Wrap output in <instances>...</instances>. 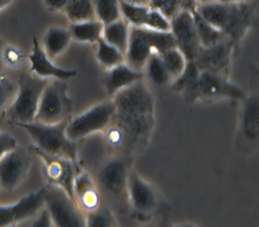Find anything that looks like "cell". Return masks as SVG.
<instances>
[{
    "instance_id": "cell-3",
    "label": "cell",
    "mask_w": 259,
    "mask_h": 227,
    "mask_svg": "<svg viewBox=\"0 0 259 227\" xmlns=\"http://www.w3.org/2000/svg\"><path fill=\"white\" fill-rule=\"evenodd\" d=\"M68 121L59 124L33 122L17 125L28 132L35 142V147L44 150L47 155L70 159L78 166L79 142L72 141L67 137L65 129Z\"/></svg>"
},
{
    "instance_id": "cell-43",
    "label": "cell",
    "mask_w": 259,
    "mask_h": 227,
    "mask_svg": "<svg viewBox=\"0 0 259 227\" xmlns=\"http://www.w3.org/2000/svg\"><path fill=\"white\" fill-rule=\"evenodd\" d=\"M195 1L197 2L198 5H201V4H206V3L213 2V1H216V0H195Z\"/></svg>"
},
{
    "instance_id": "cell-36",
    "label": "cell",
    "mask_w": 259,
    "mask_h": 227,
    "mask_svg": "<svg viewBox=\"0 0 259 227\" xmlns=\"http://www.w3.org/2000/svg\"><path fill=\"white\" fill-rule=\"evenodd\" d=\"M18 92V84H15L6 75L0 74V109L10 101H14Z\"/></svg>"
},
{
    "instance_id": "cell-15",
    "label": "cell",
    "mask_w": 259,
    "mask_h": 227,
    "mask_svg": "<svg viewBox=\"0 0 259 227\" xmlns=\"http://www.w3.org/2000/svg\"><path fill=\"white\" fill-rule=\"evenodd\" d=\"M233 53V43L226 37L213 46L201 47L194 61L201 71H210L228 77Z\"/></svg>"
},
{
    "instance_id": "cell-33",
    "label": "cell",
    "mask_w": 259,
    "mask_h": 227,
    "mask_svg": "<svg viewBox=\"0 0 259 227\" xmlns=\"http://www.w3.org/2000/svg\"><path fill=\"white\" fill-rule=\"evenodd\" d=\"M85 221L88 227H112L117 225V221L112 212L102 206L95 211L87 213Z\"/></svg>"
},
{
    "instance_id": "cell-17",
    "label": "cell",
    "mask_w": 259,
    "mask_h": 227,
    "mask_svg": "<svg viewBox=\"0 0 259 227\" xmlns=\"http://www.w3.org/2000/svg\"><path fill=\"white\" fill-rule=\"evenodd\" d=\"M144 79V72L133 69L127 63L123 62L105 70L102 83L106 93L113 98L122 89Z\"/></svg>"
},
{
    "instance_id": "cell-20",
    "label": "cell",
    "mask_w": 259,
    "mask_h": 227,
    "mask_svg": "<svg viewBox=\"0 0 259 227\" xmlns=\"http://www.w3.org/2000/svg\"><path fill=\"white\" fill-rule=\"evenodd\" d=\"M201 70L195 61H188L186 68L177 79L172 81V89L180 92L187 102L193 103L198 100V86Z\"/></svg>"
},
{
    "instance_id": "cell-40",
    "label": "cell",
    "mask_w": 259,
    "mask_h": 227,
    "mask_svg": "<svg viewBox=\"0 0 259 227\" xmlns=\"http://www.w3.org/2000/svg\"><path fill=\"white\" fill-rule=\"evenodd\" d=\"M70 0H44L46 8L52 12L63 11Z\"/></svg>"
},
{
    "instance_id": "cell-29",
    "label": "cell",
    "mask_w": 259,
    "mask_h": 227,
    "mask_svg": "<svg viewBox=\"0 0 259 227\" xmlns=\"http://www.w3.org/2000/svg\"><path fill=\"white\" fill-rule=\"evenodd\" d=\"M121 18L130 23V26L144 27L149 6L130 0H120Z\"/></svg>"
},
{
    "instance_id": "cell-37",
    "label": "cell",
    "mask_w": 259,
    "mask_h": 227,
    "mask_svg": "<svg viewBox=\"0 0 259 227\" xmlns=\"http://www.w3.org/2000/svg\"><path fill=\"white\" fill-rule=\"evenodd\" d=\"M1 57L3 62L9 67H18L24 60L22 52L14 45H6L3 48Z\"/></svg>"
},
{
    "instance_id": "cell-9",
    "label": "cell",
    "mask_w": 259,
    "mask_h": 227,
    "mask_svg": "<svg viewBox=\"0 0 259 227\" xmlns=\"http://www.w3.org/2000/svg\"><path fill=\"white\" fill-rule=\"evenodd\" d=\"M32 156L26 148L17 147L0 159V189L12 192L25 178L31 165Z\"/></svg>"
},
{
    "instance_id": "cell-14",
    "label": "cell",
    "mask_w": 259,
    "mask_h": 227,
    "mask_svg": "<svg viewBox=\"0 0 259 227\" xmlns=\"http://www.w3.org/2000/svg\"><path fill=\"white\" fill-rule=\"evenodd\" d=\"M45 187L30 193L18 202L0 206V227L11 226L35 216L44 206Z\"/></svg>"
},
{
    "instance_id": "cell-23",
    "label": "cell",
    "mask_w": 259,
    "mask_h": 227,
    "mask_svg": "<svg viewBox=\"0 0 259 227\" xmlns=\"http://www.w3.org/2000/svg\"><path fill=\"white\" fill-rule=\"evenodd\" d=\"M130 34V23L121 18L107 25H104L102 37L106 43L115 46L124 55L128 45Z\"/></svg>"
},
{
    "instance_id": "cell-21",
    "label": "cell",
    "mask_w": 259,
    "mask_h": 227,
    "mask_svg": "<svg viewBox=\"0 0 259 227\" xmlns=\"http://www.w3.org/2000/svg\"><path fill=\"white\" fill-rule=\"evenodd\" d=\"M241 131L250 142L257 141L259 136V105L257 95L248 97L243 101Z\"/></svg>"
},
{
    "instance_id": "cell-34",
    "label": "cell",
    "mask_w": 259,
    "mask_h": 227,
    "mask_svg": "<svg viewBox=\"0 0 259 227\" xmlns=\"http://www.w3.org/2000/svg\"><path fill=\"white\" fill-rule=\"evenodd\" d=\"M145 28L159 31V32H170L171 30V21L166 18L158 10L152 9L149 7L147 18L144 24Z\"/></svg>"
},
{
    "instance_id": "cell-5",
    "label": "cell",
    "mask_w": 259,
    "mask_h": 227,
    "mask_svg": "<svg viewBox=\"0 0 259 227\" xmlns=\"http://www.w3.org/2000/svg\"><path fill=\"white\" fill-rule=\"evenodd\" d=\"M73 106L74 101L68 95L66 81H49L40 97L35 122L59 124L68 121Z\"/></svg>"
},
{
    "instance_id": "cell-41",
    "label": "cell",
    "mask_w": 259,
    "mask_h": 227,
    "mask_svg": "<svg viewBox=\"0 0 259 227\" xmlns=\"http://www.w3.org/2000/svg\"><path fill=\"white\" fill-rule=\"evenodd\" d=\"M13 0H0V11L5 9L7 6H9Z\"/></svg>"
},
{
    "instance_id": "cell-30",
    "label": "cell",
    "mask_w": 259,
    "mask_h": 227,
    "mask_svg": "<svg viewBox=\"0 0 259 227\" xmlns=\"http://www.w3.org/2000/svg\"><path fill=\"white\" fill-rule=\"evenodd\" d=\"M160 55L171 81L177 79L186 68L188 62L184 54L177 47H174Z\"/></svg>"
},
{
    "instance_id": "cell-16",
    "label": "cell",
    "mask_w": 259,
    "mask_h": 227,
    "mask_svg": "<svg viewBox=\"0 0 259 227\" xmlns=\"http://www.w3.org/2000/svg\"><path fill=\"white\" fill-rule=\"evenodd\" d=\"M29 61L31 73L41 79L68 81L78 74L76 70L61 68L56 65L35 37L33 40V48L29 55Z\"/></svg>"
},
{
    "instance_id": "cell-27",
    "label": "cell",
    "mask_w": 259,
    "mask_h": 227,
    "mask_svg": "<svg viewBox=\"0 0 259 227\" xmlns=\"http://www.w3.org/2000/svg\"><path fill=\"white\" fill-rule=\"evenodd\" d=\"M63 12L71 23L97 19L93 0H70Z\"/></svg>"
},
{
    "instance_id": "cell-7",
    "label": "cell",
    "mask_w": 259,
    "mask_h": 227,
    "mask_svg": "<svg viewBox=\"0 0 259 227\" xmlns=\"http://www.w3.org/2000/svg\"><path fill=\"white\" fill-rule=\"evenodd\" d=\"M115 111L113 100L89 107L84 112L68 121L65 129L67 137L72 141L79 142L90 134L104 131L112 121Z\"/></svg>"
},
{
    "instance_id": "cell-19",
    "label": "cell",
    "mask_w": 259,
    "mask_h": 227,
    "mask_svg": "<svg viewBox=\"0 0 259 227\" xmlns=\"http://www.w3.org/2000/svg\"><path fill=\"white\" fill-rule=\"evenodd\" d=\"M75 199L82 211H95L101 206V194L91 175L78 170L74 182Z\"/></svg>"
},
{
    "instance_id": "cell-12",
    "label": "cell",
    "mask_w": 259,
    "mask_h": 227,
    "mask_svg": "<svg viewBox=\"0 0 259 227\" xmlns=\"http://www.w3.org/2000/svg\"><path fill=\"white\" fill-rule=\"evenodd\" d=\"M130 157L118 155L107 160L98 173V181L104 192L114 198L126 194Z\"/></svg>"
},
{
    "instance_id": "cell-11",
    "label": "cell",
    "mask_w": 259,
    "mask_h": 227,
    "mask_svg": "<svg viewBox=\"0 0 259 227\" xmlns=\"http://www.w3.org/2000/svg\"><path fill=\"white\" fill-rule=\"evenodd\" d=\"M126 195L132 212L137 218L147 219L158 208L159 201L153 187L134 171L128 174Z\"/></svg>"
},
{
    "instance_id": "cell-25",
    "label": "cell",
    "mask_w": 259,
    "mask_h": 227,
    "mask_svg": "<svg viewBox=\"0 0 259 227\" xmlns=\"http://www.w3.org/2000/svg\"><path fill=\"white\" fill-rule=\"evenodd\" d=\"M191 14L193 16L194 24L201 47L207 48L213 46L227 37L222 32L217 30L215 27L212 26L209 22H207L196 10L193 11Z\"/></svg>"
},
{
    "instance_id": "cell-4",
    "label": "cell",
    "mask_w": 259,
    "mask_h": 227,
    "mask_svg": "<svg viewBox=\"0 0 259 227\" xmlns=\"http://www.w3.org/2000/svg\"><path fill=\"white\" fill-rule=\"evenodd\" d=\"M49 80L34 74H21L18 82V92L6 110V116L16 124L35 122L39 100Z\"/></svg>"
},
{
    "instance_id": "cell-18",
    "label": "cell",
    "mask_w": 259,
    "mask_h": 227,
    "mask_svg": "<svg viewBox=\"0 0 259 227\" xmlns=\"http://www.w3.org/2000/svg\"><path fill=\"white\" fill-rule=\"evenodd\" d=\"M152 47L147 40L144 27L130 26V41L124 54L125 63L138 71H144Z\"/></svg>"
},
{
    "instance_id": "cell-6",
    "label": "cell",
    "mask_w": 259,
    "mask_h": 227,
    "mask_svg": "<svg viewBox=\"0 0 259 227\" xmlns=\"http://www.w3.org/2000/svg\"><path fill=\"white\" fill-rule=\"evenodd\" d=\"M44 205L58 227L87 226L85 217L77 201L71 199L62 188L48 184L45 186Z\"/></svg>"
},
{
    "instance_id": "cell-28",
    "label": "cell",
    "mask_w": 259,
    "mask_h": 227,
    "mask_svg": "<svg viewBox=\"0 0 259 227\" xmlns=\"http://www.w3.org/2000/svg\"><path fill=\"white\" fill-rule=\"evenodd\" d=\"M144 75L152 84L159 87L167 85L171 79L165 69L161 55L158 52L151 53L144 68Z\"/></svg>"
},
{
    "instance_id": "cell-44",
    "label": "cell",
    "mask_w": 259,
    "mask_h": 227,
    "mask_svg": "<svg viewBox=\"0 0 259 227\" xmlns=\"http://www.w3.org/2000/svg\"><path fill=\"white\" fill-rule=\"evenodd\" d=\"M130 1H133L136 3H142V4H148L149 0H130Z\"/></svg>"
},
{
    "instance_id": "cell-42",
    "label": "cell",
    "mask_w": 259,
    "mask_h": 227,
    "mask_svg": "<svg viewBox=\"0 0 259 227\" xmlns=\"http://www.w3.org/2000/svg\"><path fill=\"white\" fill-rule=\"evenodd\" d=\"M220 2H228V3H235V2H248V1H252V0H216Z\"/></svg>"
},
{
    "instance_id": "cell-39",
    "label": "cell",
    "mask_w": 259,
    "mask_h": 227,
    "mask_svg": "<svg viewBox=\"0 0 259 227\" xmlns=\"http://www.w3.org/2000/svg\"><path fill=\"white\" fill-rule=\"evenodd\" d=\"M54 225L52 217L47 209H44L32 223L33 227H50Z\"/></svg>"
},
{
    "instance_id": "cell-1",
    "label": "cell",
    "mask_w": 259,
    "mask_h": 227,
    "mask_svg": "<svg viewBox=\"0 0 259 227\" xmlns=\"http://www.w3.org/2000/svg\"><path fill=\"white\" fill-rule=\"evenodd\" d=\"M117 123L126 140V155L142 153L147 148L154 128V98L145 83L138 81L113 97Z\"/></svg>"
},
{
    "instance_id": "cell-10",
    "label": "cell",
    "mask_w": 259,
    "mask_h": 227,
    "mask_svg": "<svg viewBox=\"0 0 259 227\" xmlns=\"http://www.w3.org/2000/svg\"><path fill=\"white\" fill-rule=\"evenodd\" d=\"M247 98L245 91L232 83L227 76L210 71H201L198 86V99L216 101L231 99L243 102Z\"/></svg>"
},
{
    "instance_id": "cell-38",
    "label": "cell",
    "mask_w": 259,
    "mask_h": 227,
    "mask_svg": "<svg viewBox=\"0 0 259 227\" xmlns=\"http://www.w3.org/2000/svg\"><path fill=\"white\" fill-rule=\"evenodd\" d=\"M18 147L17 140L8 132L0 131V159Z\"/></svg>"
},
{
    "instance_id": "cell-2",
    "label": "cell",
    "mask_w": 259,
    "mask_h": 227,
    "mask_svg": "<svg viewBox=\"0 0 259 227\" xmlns=\"http://www.w3.org/2000/svg\"><path fill=\"white\" fill-rule=\"evenodd\" d=\"M196 11L233 43L235 53L238 52L248 31L253 27L256 17V6L252 1L235 3L213 1L198 5Z\"/></svg>"
},
{
    "instance_id": "cell-24",
    "label": "cell",
    "mask_w": 259,
    "mask_h": 227,
    "mask_svg": "<svg viewBox=\"0 0 259 227\" xmlns=\"http://www.w3.org/2000/svg\"><path fill=\"white\" fill-rule=\"evenodd\" d=\"M104 25L98 19L71 23L69 27L72 40L78 43L95 44L103 36Z\"/></svg>"
},
{
    "instance_id": "cell-13",
    "label": "cell",
    "mask_w": 259,
    "mask_h": 227,
    "mask_svg": "<svg viewBox=\"0 0 259 227\" xmlns=\"http://www.w3.org/2000/svg\"><path fill=\"white\" fill-rule=\"evenodd\" d=\"M170 21V32L175 40L176 47L188 61H194L201 49V44L192 14L189 11L182 10Z\"/></svg>"
},
{
    "instance_id": "cell-32",
    "label": "cell",
    "mask_w": 259,
    "mask_h": 227,
    "mask_svg": "<svg viewBox=\"0 0 259 227\" xmlns=\"http://www.w3.org/2000/svg\"><path fill=\"white\" fill-rule=\"evenodd\" d=\"M145 32L154 52L161 54L168 49L176 47L175 40L171 32H159L147 28H145Z\"/></svg>"
},
{
    "instance_id": "cell-35",
    "label": "cell",
    "mask_w": 259,
    "mask_h": 227,
    "mask_svg": "<svg viewBox=\"0 0 259 227\" xmlns=\"http://www.w3.org/2000/svg\"><path fill=\"white\" fill-rule=\"evenodd\" d=\"M147 5L160 11L170 20L182 11V0H149Z\"/></svg>"
},
{
    "instance_id": "cell-22",
    "label": "cell",
    "mask_w": 259,
    "mask_h": 227,
    "mask_svg": "<svg viewBox=\"0 0 259 227\" xmlns=\"http://www.w3.org/2000/svg\"><path fill=\"white\" fill-rule=\"evenodd\" d=\"M72 41L69 29L60 26L50 27L45 33L42 48L47 56L54 60L64 52Z\"/></svg>"
},
{
    "instance_id": "cell-8",
    "label": "cell",
    "mask_w": 259,
    "mask_h": 227,
    "mask_svg": "<svg viewBox=\"0 0 259 227\" xmlns=\"http://www.w3.org/2000/svg\"><path fill=\"white\" fill-rule=\"evenodd\" d=\"M34 153L44 162V175L49 184L61 187L76 201L74 182L78 166L67 158L47 155L37 147L34 148Z\"/></svg>"
},
{
    "instance_id": "cell-26",
    "label": "cell",
    "mask_w": 259,
    "mask_h": 227,
    "mask_svg": "<svg viewBox=\"0 0 259 227\" xmlns=\"http://www.w3.org/2000/svg\"><path fill=\"white\" fill-rule=\"evenodd\" d=\"M94 44L96 45V59L104 69H109L125 62L124 55L118 48L106 43L103 37Z\"/></svg>"
},
{
    "instance_id": "cell-31",
    "label": "cell",
    "mask_w": 259,
    "mask_h": 227,
    "mask_svg": "<svg viewBox=\"0 0 259 227\" xmlns=\"http://www.w3.org/2000/svg\"><path fill=\"white\" fill-rule=\"evenodd\" d=\"M96 18L104 25L121 18L120 0H93Z\"/></svg>"
}]
</instances>
